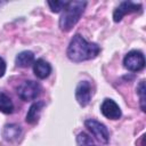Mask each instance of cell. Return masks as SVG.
<instances>
[{
  "mask_svg": "<svg viewBox=\"0 0 146 146\" xmlns=\"http://www.w3.org/2000/svg\"><path fill=\"white\" fill-rule=\"evenodd\" d=\"M99 51L100 48L97 43L88 42L82 35L75 34L67 47L66 55L72 62L79 63L95 58L99 54Z\"/></svg>",
  "mask_w": 146,
  "mask_h": 146,
  "instance_id": "obj_1",
  "label": "cell"
},
{
  "mask_svg": "<svg viewBox=\"0 0 146 146\" xmlns=\"http://www.w3.org/2000/svg\"><path fill=\"white\" fill-rule=\"evenodd\" d=\"M87 6L86 1H68L59 18V27L62 31H70L80 19Z\"/></svg>",
  "mask_w": 146,
  "mask_h": 146,
  "instance_id": "obj_2",
  "label": "cell"
},
{
  "mask_svg": "<svg viewBox=\"0 0 146 146\" xmlns=\"http://www.w3.org/2000/svg\"><path fill=\"white\" fill-rule=\"evenodd\" d=\"M41 92V86L32 80L23 81L17 87V95L22 100H33L35 99Z\"/></svg>",
  "mask_w": 146,
  "mask_h": 146,
  "instance_id": "obj_3",
  "label": "cell"
},
{
  "mask_svg": "<svg viewBox=\"0 0 146 146\" xmlns=\"http://www.w3.org/2000/svg\"><path fill=\"white\" fill-rule=\"evenodd\" d=\"M124 67L132 72L141 71L145 67V57L141 51L139 50H131L129 51L124 59H123Z\"/></svg>",
  "mask_w": 146,
  "mask_h": 146,
  "instance_id": "obj_4",
  "label": "cell"
},
{
  "mask_svg": "<svg viewBox=\"0 0 146 146\" xmlns=\"http://www.w3.org/2000/svg\"><path fill=\"white\" fill-rule=\"evenodd\" d=\"M84 125L94 135V137H96L97 140H99L103 144H107L108 143L110 133H108L107 128L103 123H100V122H98V121H96L94 119H88V120H86Z\"/></svg>",
  "mask_w": 146,
  "mask_h": 146,
  "instance_id": "obj_5",
  "label": "cell"
},
{
  "mask_svg": "<svg viewBox=\"0 0 146 146\" xmlns=\"http://www.w3.org/2000/svg\"><path fill=\"white\" fill-rule=\"evenodd\" d=\"M141 10V5L140 3H135L132 1H122L113 13V19L114 22H120L123 16H125L127 14H131V13H137Z\"/></svg>",
  "mask_w": 146,
  "mask_h": 146,
  "instance_id": "obj_6",
  "label": "cell"
},
{
  "mask_svg": "<svg viewBox=\"0 0 146 146\" xmlns=\"http://www.w3.org/2000/svg\"><path fill=\"white\" fill-rule=\"evenodd\" d=\"M75 98L81 106H87L91 99V86L88 81H81L75 89Z\"/></svg>",
  "mask_w": 146,
  "mask_h": 146,
  "instance_id": "obj_7",
  "label": "cell"
},
{
  "mask_svg": "<svg viewBox=\"0 0 146 146\" xmlns=\"http://www.w3.org/2000/svg\"><path fill=\"white\" fill-rule=\"evenodd\" d=\"M100 112L105 117L111 119V120H117L121 117V110L119 105L114 100L108 99V98L104 99L100 106Z\"/></svg>",
  "mask_w": 146,
  "mask_h": 146,
  "instance_id": "obj_8",
  "label": "cell"
},
{
  "mask_svg": "<svg viewBox=\"0 0 146 146\" xmlns=\"http://www.w3.org/2000/svg\"><path fill=\"white\" fill-rule=\"evenodd\" d=\"M33 72L36 78L39 79H46L51 73V66L48 62H46L42 58L36 59L33 63Z\"/></svg>",
  "mask_w": 146,
  "mask_h": 146,
  "instance_id": "obj_9",
  "label": "cell"
},
{
  "mask_svg": "<svg viewBox=\"0 0 146 146\" xmlns=\"http://www.w3.org/2000/svg\"><path fill=\"white\" fill-rule=\"evenodd\" d=\"M44 105H46V103L43 100H39V102L33 103L31 105L27 114H26V122L30 123V124H35L39 121L41 110H42V107Z\"/></svg>",
  "mask_w": 146,
  "mask_h": 146,
  "instance_id": "obj_10",
  "label": "cell"
},
{
  "mask_svg": "<svg viewBox=\"0 0 146 146\" xmlns=\"http://www.w3.org/2000/svg\"><path fill=\"white\" fill-rule=\"evenodd\" d=\"M21 133H22V129L17 124H6L2 131L3 138L8 141H13L17 139L21 136Z\"/></svg>",
  "mask_w": 146,
  "mask_h": 146,
  "instance_id": "obj_11",
  "label": "cell"
},
{
  "mask_svg": "<svg viewBox=\"0 0 146 146\" xmlns=\"http://www.w3.org/2000/svg\"><path fill=\"white\" fill-rule=\"evenodd\" d=\"M16 65L19 67H27L34 63V55L30 50H24L16 56Z\"/></svg>",
  "mask_w": 146,
  "mask_h": 146,
  "instance_id": "obj_12",
  "label": "cell"
},
{
  "mask_svg": "<svg viewBox=\"0 0 146 146\" xmlns=\"http://www.w3.org/2000/svg\"><path fill=\"white\" fill-rule=\"evenodd\" d=\"M13 111H14V104L11 99L7 95L0 92V112L5 114H10L13 113Z\"/></svg>",
  "mask_w": 146,
  "mask_h": 146,
  "instance_id": "obj_13",
  "label": "cell"
},
{
  "mask_svg": "<svg viewBox=\"0 0 146 146\" xmlns=\"http://www.w3.org/2000/svg\"><path fill=\"white\" fill-rule=\"evenodd\" d=\"M137 94L139 95V99H140V107L143 111L146 110V97H145V94H146V88H145V81L141 80L139 82V84L137 86Z\"/></svg>",
  "mask_w": 146,
  "mask_h": 146,
  "instance_id": "obj_14",
  "label": "cell"
},
{
  "mask_svg": "<svg viewBox=\"0 0 146 146\" xmlns=\"http://www.w3.org/2000/svg\"><path fill=\"white\" fill-rule=\"evenodd\" d=\"M76 143L79 146H91L94 145L92 143V139L84 132H80L76 137Z\"/></svg>",
  "mask_w": 146,
  "mask_h": 146,
  "instance_id": "obj_15",
  "label": "cell"
},
{
  "mask_svg": "<svg viewBox=\"0 0 146 146\" xmlns=\"http://www.w3.org/2000/svg\"><path fill=\"white\" fill-rule=\"evenodd\" d=\"M68 1H48V5L51 9V11L54 13H59L62 10H64V8L66 7Z\"/></svg>",
  "mask_w": 146,
  "mask_h": 146,
  "instance_id": "obj_16",
  "label": "cell"
},
{
  "mask_svg": "<svg viewBox=\"0 0 146 146\" xmlns=\"http://www.w3.org/2000/svg\"><path fill=\"white\" fill-rule=\"evenodd\" d=\"M5 72H6V62L0 57V78L3 76Z\"/></svg>",
  "mask_w": 146,
  "mask_h": 146,
  "instance_id": "obj_17",
  "label": "cell"
},
{
  "mask_svg": "<svg viewBox=\"0 0 146 146\" xmlns=\"http://www.w3.org/2000/svg\"><path fill=\"white\" fill-rule=\"evenodd\" d=\"M91 146H95V145H91Z\"/></svg>",
  "mask_w": 146,
  "mask_h": 146,
  "instance_id": "obj_18",
  "label": "cell"
}]
</instances>
